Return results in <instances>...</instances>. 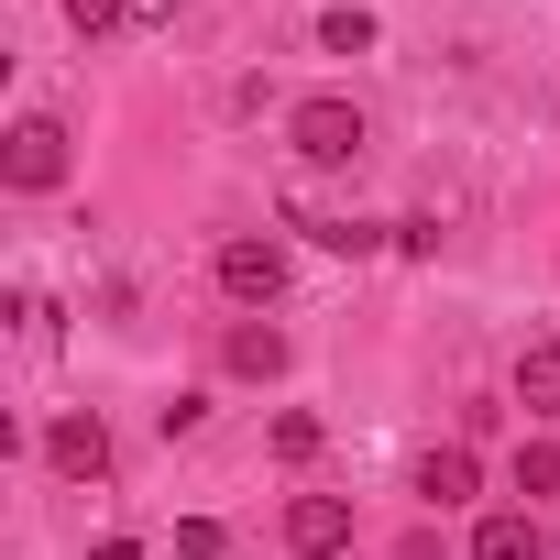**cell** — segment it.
Instances as JSON below:
<instances>
[{
	"label": "cell",
	"mask_w": 560,
	"mask_h": 560,
	"mask_svg": "<svg viewBox=\"0 0 560 560\" xmlns=\"http://www.w3.org/2000/svg\"><path fill=\"white\" fill-rule=\"evenodd\" d=\"M45 462H56L67 483H100V472H110V429L78 407V418H56V429H45Z\"/></svg>",
	"instance_id": "cell-5"
},
{
	"label": "cell",
	"mask_w": 560,
	"mask_h": 560,
	"mask_svg": "<svg viewBox=\"0 0 560 560\" xmlns=\"http://www.w3.org/2000/svg\"><path fill=\"white\" fill-rule=\"evenodd\" d=\"M319 45H330V56H363V45H374V12H319Z\"/></svg>",
	"instance_id": "cell-12"
},
{
	"label": "cell",
	"mask_w": 560,
	"mask_h": 560,
	"mask_svg": "<svg viewBox=\"0 0 560 560\" xmlns=\"http://www.w3.org/2000/svg\"><path fill=\"white\" fill-rule=\"evenodd\" d=\"M319 242H330V253H352V264H363V253H374V242H396V231H374V220H330V231H319Z\"/></svg>",
	"instance_id": "cell-14"
},
{
	"label": "cell",
	"mask_w": 560,
	"mask_h": 560,
	"mask_svg": "<svg viewBox=\"0 0 560 560\" xmlns=\"http://www.w3.org/2000/svg\"><path fill=\"white\" fill-rule=\"evenodd\" d=\"M516 407H527L538 429L560 418V341H527V352H516Z\"/></svg>",
	"instance_id": "cell-8"
},
{
	"label": "cell",
	"mask_w": 560,
	"mask_h": 560,
	"mask_svg": "<svg viewBox=\"0 0 560 560\" xmlns=\"http://www.w3.org/2000/svg\"><path fill=\"white\" fill-rule=\"evenodd\" d=\"M516 494H560V440H516Z\"/></svg>",
	"instance_id": "cell-10"
},
{
	"label": "cell",
	"mask_w": 560,
	"mask_h": 560,
	"mask_svg": "<svg viewBox=\"0 0 560 560\" xmlns=\"http://www.w3.org/2000/svg\"><path fill=\"white\" fill-rule=\"evenodd\" d=\"M198 418H209V396H198V385H187V396H165V407H154V429H165V440H187V429H198Z\"/></svg>",
	"instance_id": "cell-15"
},
{
	"label": "cell",
	"mask_w": 560,
	"mask_h": 560,
	"mask_svg": "<svg viewBox=\"0 0 560 560\" xmlns=\"http://www.w3.org/2000/svg\"><path fill=\"white\" fill-rule=\"evenodd\" d=\"M89 560H143V549H132V538H100V549H89Z\"/></svg>",
	"instance_id": "cell-18"
},
{
	"label": "cell",
	"mask_w": 560,
	"mask_h": 560,
	"mask_svg": "<svg viewBox=\"0 0 560 560\" xmlns=\"http://www.w3.org/2000/svg\"><path fill=\"white\" fill-rule=\"evenodd\" d=\"M209 275H220V298L275 308V298H287V242H275V231H231V242L209 253Z\"/></svg>",
	"instance_id": "cell-1"
},
{
	"label": "cell",
	"mask_w": 560,
	"mask_h": 560,
	"mask_svg": "<svg viewBox=\"0 0 560 560\" xmlns=\"http://www.w3.org/2000/svg\"><path fill=\"white\" fill-rule=\"evenodd\" d=\"M176 560H220V527H209V516H187V527H176Z\"/></svg>",
	"instance_id": "cell-16"
},
{
	"label": "cell",
	"mask_w": 560,
	"mask_h": 560,
	"mask_svg": "<svg viewBox=\"0 0 560 560\" xmlns=\"http://www.w3.org/2000/svg\"><path fill=\"white\" fill-rule=\"evenodd\" d=\"M67 23L100 45V34H121V23H132V0H67Z\"/></svg>",
	"instance_id": "cell-13"
},
{
	"label": "cell",
	"mask_w": 560,
	"mask_h": 560,
	"mask_svg": "<svg viewBox=\"0 0 560 560\" xmlns=\"http://www.w3.org/2000/svg\"><path fill=\"white\" fill-rule=\"evenodd\" d=\"M287 549L298 560H341L352 549V494H287Z\"/></svg>",
	"instance_id": "cell-3"
},
{
	"label": "cell",
	"mask_w": 560,
	"mask_h": 560,
	"mask_svg": "<svg viewBox=\"0 0 560 560\" xmlns=\"http://www.w3.org/2000/svg\"><path fill=\"white\" fill-rule=\"evenodd\" d=\"M472 483H483V462H472V451H462V440H451V451H429V462H418V494H429V505H472Z\"/></svg>",
	"instance_id": "cell-9"
},
{
	"label": "cell",
	"mask_w": 560,
	"mask_h": 560,
	"mask_svg": "<svg viewBox=\"0 0 560 560\" xmlns=\"http://www.w3.org/2000/svg\"><path fill=\"white\" fill-rule=\"evenodd\" d=\"M472 560H549V527H538L527 505H505V516L472 527Z\"/></svg>",
	"instance_id": "cell-7"
},
{
	"label": "cell",
	"mask_w": 560,
	"mask_h": 560,
	"mask_svg": "<svg viewBox=\"0 0 560 560\" xmlns=\"http://www.w3.org/2000/svg\"><path fill=\"white\" fill-rule=\"evenodd\" d=\"M220 363H231L242 385H275V374H287V330H275V319H231Z\"/></svg>",
	"instance_id": "cell-6"
},
{
	"label": "cell",
	"mask_w": 560,
	"mask_h": 560,
	"mask_svg": "<svg viewBox=\"0 0 560 560\" xmlns=\"http://www.w3.org/2000/svg\"><path fill=\"white\" fill-rule=\"evenodd\" d=\"M0 176H12L23 198L67 187V121H23V132H12V154H0Z\"/></svg>",
	"instance_id": "cell-4"
},
{
	"label": "cell",
	"mask_w": 560,
	"mask_h": 560,
	"mask_svg": "<svg viewBox=\"0 0 560 560\" xmlns=\"http://www.w3.org/2000/svg\"><path fill=\"white\" fill-rule=\"evenodd\" d=\"M264 440H275V462H319V440H330V429H319L308 407H287V418H275Z\"/></svg>",
	"instance_id": "cell-11"
},
{
	"label": "cell",
	"mask_w": 560,
	"mask_h": 560,
	"mask_svg": "<svg viewBox=\"0 0 560 560\" xmlns=\"http://www.w3.org/2000/svg\"><path fill=\"white\" fill-rule=\"evenodd\" d=\"M132 23H176V0H132Z\"/></svg>",
	"instance_id": "cell-17"
},
{
	"label": "cell",
	"mask_w": 560,
	"mask_h": 560,
	"mask_svg": "<svg viewBox=\"0 0 560 560\" xmlns=\"http://www.w3.org/2000/svg\"><path fill=\"white\" fill-rule=\"evenodd\" d=\"M287 143H298L308 165H352V154H363V110H352V100H298V110H287Z\"/></svg>",
	"instance_id": "cell-2"
}]
</instances>
